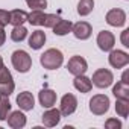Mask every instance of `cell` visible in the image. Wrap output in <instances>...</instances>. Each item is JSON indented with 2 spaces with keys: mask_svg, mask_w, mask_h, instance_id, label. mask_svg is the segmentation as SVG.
<instances>
[{
  "mask_svg": "<svg viewBox=\"0 0 129 129\" xmlns=\"http://www.w3.org/2000/svg\"><path fill=\"white\" fill-rule=\"evenodd\" d=\"M40 62H41V66L44 69H47V70H56V69H59L62 66L64 55L58 49H49L40 56Z\"/></svg>",
  "mask_w": 129,
  "mask_h": 129,
  "instance_id": "cell-1",
  "label": "cell"
},
{
  "mask_svg": "<svg viewBox=\"0 0 129 129\" xmlns=\"http://www.w3.org/2000/svg\"><path fill=\"white\" fill-rule=\"evenodd\" d=\"M11 61L14 69L20 73H27L32 67V58L26 50H15L11 56Z\"/></svg>",
  "mask_w": 129,
  "mask_h": 129,
  "instance_id": "cell-2",
  "label": "cell"
},
{
  "mask_svg": "<svg viewBox=\"0 0 129 129\" xmlns=\"http://www.w3.org/2000/svg\"><path fill=\"white\" fill-rule=\"evenodd\" d=\"M109 105H111V102H109L108 96H105V94H96L90 100V111L94 115H103V114L108 112Z\"/></svg>",
  "mask_w": 129,
  "mask_h": 129,
  "instance_id": "cell-3",
  "label": "cell"
},
{
  "mask_svg": "<svg viewBox=\"0 0 129 129\" xmlns=\"http://www.w3.org/2000/svg\"><path fill=\"white\" fill-rule=\"evenodd\" d=\"M93 85H96L97 88H108L112 85L114 82V76L108 69H99L94 72L93 79H91Z\"/></svg>",
  "mask_w": 129,
  "mask_h": 129,
  "instance_id": "cell-4",
  "label": "cell"
},
{
  "mask_svg": "<svg viewBox=\"0 0 129 129\" xmlns=\"http://www.w3.org/2000/svg\"><path fill=\"white\" fill-rule=\"evenodd\" d=\"M67 70L69 73H72L73 76H79V75H85V72L88 70V64L82 56H72L67 62Z\"/></svg>",
  "mask_w": 129,
  "mask_h": 129,
  "instance_id": "cell-5",
  "label": "cell"
},
{
  "mask_svg": "<svg viewBox=\"0 0 129 129\" xmlns=\"http://www.w3.org/2000/svg\"><path fill=\"white\" fill-rule=\"evenodd\" d=\"M76 108H78V99H76V96H73L70 93L62 96V99H61V108H59L61 115L69 117V115H72L76 111Z\"/></svg>",
  "mask_w": 129,
  "mask_h": 129,
  "instance_id": "cell-6",
  "label": "cell"
},
{
  "mask_svg": "<svg viewBox=\"0 0 129 129\" xmlns=\"http://www.w3.org/2000/svg\"><path fill=\"white\" fill-rule=\"evenodd\" d=\"M108 61L111 64V67L114 69H123L129 64V55L124 50H111Z\"/></svg>",
  "mask_w": 129,
  "mask_h": 129,
  "instance_id": "cell-7",
  "label": "cell"
},
{
  "mask_svg": "<svg viewBox=\"0 0 129 129\" xmlns=\"http://www.w3.org/2000/svg\"><path fill=\"white\" fill-rule=\"evenodd\" d=\"M97 46L100 50L103 52H111L114 49V44H115V37L112 35V32L109 30H100L99 35H97Z\"/></svg>",
  "mask_w": 129,
  "mask_h": 129,
  "instance_id": "cell-8",
  "label": "cell"
},
{
  "mask_svg": "<svg viewBox=\"0 0 129 129\" xmlns=\"http://www.w3.org/2000/svg\"><path fill=\"white\" fill-rule=\"evenodd\" d=\"M106 23L109 26H114V27L124 26V23H126V14H124V11L120 9V8H114V9L108 11V14H106Z\"/></svg>",
  "mask_w": 129,
  "mask_h": 129,
  "instance_id": "cell-9",
  "label": "cell"
},
{
  "mask_svg": "<svg viewBox=\"0 0 129 129\" xmlns=\"http://www.w3.org/2000/svg\"><path fill=\"white\" fill-rule=\"evenodd\" d=\"M72 32H73V35H75L78 40H82V41H84V40H88V38L91 37L93 27H91V24L87 23V21H78L76 24H73Z\"/></svg>",
  "mask_w": 129,
  "mask_h": 129,
  "instance_id": "cell-10",
  "label": "cell"
},
{
  "mask_svg": "<svg viewBox=\"0 0 129 129\" xmlns=\"http://www.w3.org/2000/svg\"><path fill=\"white\" fill-rule=\"evenodd\" d=\"M38 100L43 108H52L56 103V93L50 88H44L38 94Z\"/></svg>",
  "mask_w": 129,
  "mask_h": 129,
  "instance_id": "cell-11",
  "label": "cell"
},
{
  "mask_svg": "<svg viewBox=\"0 0 129 129\" xmlns=\"http://www.w3.org/2000/svg\"><path fill=\"white\" fill-rule=\"evenodd\" d=\"M17 105L20 106V109L23 111H32L35 106V99L32 96V93L29 91H23L17 96Z\"/></svg>",
  "mask_w": 129,
  "mask_h": 129,
  "instance_id": "cell-12",
  "label": "cell"
},
{
  "mask_svg": "<svg viewBox=\"0 0 129 129\" xmlns=\"http://www.w3.org/2000/svg\"><path fill=\"white\" fill-rule=\"evenodd\" d=\"M59 120H61V112H59V109H55L53 106L52 108H47V111L43 114V123L47 127L56 126L59 123Z\"/></svg>",
  "mask_w": 129,
  "mask_h": 129,
  "instance_id": "cell-13",
  "label": "cell"
},
{
  "mask_svg": "<svg viewBox=\"0 0 129 129\" xmlns=\"http://www.w3.org/2000/svg\"><path fill=\"white\" fill-rule=\"evenodd\" d=\"M8 124L12 127V129H21L26 126V115L21 112V111H12L9 112L8 115Z\"/></svg>",
  "mask_w": 129,
  "mask_h": 129,
  "instance_id": "cell-14",
  "label": "cell"
},
{
  "mask_svg": "<svg viewBox=\"0 0 129 129\" xmlns=\"http://www.w3.org/2000/svg\"><path fill=\"white\" fill-rule=\"evenodd\" d=\"M73 85H75V88H76L78 91H81V93H90L91 88H93V82H91V79L87 78L85 75H79V76H76L75 81H73Z\"/></svg>",
  "mask_w": 129,
  "mask_h": 129,
  "instance_id": "cell-15",
  "label": "cell"
},
{
  "mask_svg": "<svg viewBox=\"0 0 129 129\" xmlns=\"http://www.w3.org/2000/svg\"><path fill=\"white\" fill-rule=\"evenodd\" d=\"M46 43V32L43 30H34L29 37V47L34 50H40Z\"/></svg>",
  "mask_w": 129,
  "mask_h": 129,
  "instance_id": "cell-16",
  "label": "cell"
},
{
  "mask_svg": "<svg viewBox=\"0 0 129 129\" xmlns=\"http://www.w3.org/2000/svg\"><path fill=\"white\" fill-rule=\"evenodd\" d=\"M72 27H73V24H72L70 20H62V18H59L58 23H56L52 29H53V34H55V35L64 37V35H67L69 32H72Z\"/></svg>",
  "mask_w": 129,
  "mask_h": 129,
  "instance_id": "cell-17",
  "label": "cell"
},
{
  "mask_svg": "<svg viewBox=\"0 0 129 129\" xmlns=\"http://www.w3.org/2000/svg\"><path fill=\"white\" fill-rule=\"evenodd\" d=\"M24 21H27V12L23 9H14L9 12V23L12 26H20Z\"/></svg>",
  "mask_w": 129,
  "mask_h": 129,
  "instance_id": "cell-18",
  "label": "cell"
},
{
  "mask_svg": "<svg viewBox=\"0 0 129 129\" xmlns=\"http://www.w3.org/2000/svg\"><path fill=\"white\" fill-rule=\"evenodd\" d=\"M112 94L115 96V99H121V100H129V85L124 82H117V85L112 87Z\"/></svg>",
  "mask_w": 129,
  "mask_h": 129,
  "instance_id": "cell-19",
  "label": "cell"
},
{
  "mask_svg": "<svg viewBox=\"0 0 129 129\" xmlns=\"http://www.w3.org/2000/svg\"><path fill=\"white\" fill-rule=\"evenodd\" d=\"M11 102L8 99V96L0 94V120H6L9 112H11Z\"/></svg>",
  "mask_w": 129,
  "mask_h": 129,
  "instance_id": "cell-20",
  "label": "cell"
},
{
  "mask_svg": "<svg viewBox=\"0 0 129 129\" xmlns=\"http://www.w3.org/2000/svg\"><path fill=\"white\" fill-rule=\"evenodd\" d=\"M93 8H94V0H81L78 3V14L81 17H87L91 14Z\"/></svg>",
  "mask_w": 129,
  "mask_h": 129,
  "instance_id": "cell-21",
  "label": "cell"
},
{
  "mask_svg": "<svg viewBox=\"0 0 129 129\" xmlns=\"http://www.w3.org/2000/svg\"><path fill=\"white\" fill-rule=\"evenodd\" d=\"M44 12L43 9H34L30 14H27V21L32 24V26H43V21H44Z\"/></svg>",
  "mask_w": 129,
  "mask_h": 129,
  "instance_id": "cell-22",
  "label": "cell"
},
{
  "mask_svg": "<svg viewBox=\"0 0 129 129\" xmlns=\"http://www.w3.org/2000/svg\"><path fill=\"white\" fill-rule=\"evenodd\" d=\"M26 37H27V29H26L23 24L14 26V29H12V32H11V40H12L14 43H21Z\"/></svg>",
  "mask_w": 129,
  "mask_h": 129,
  "instance_id": "cell-23",
  "label": "cell"
},
{
  "mask_svg": "<svg viewBox=\"0 0 129 129\" xmlns=\"http://www.w3.org/2000/svg\"><path fill=\"white\" fill-rule=\"evenodd\" d=\"M115 112H117L120 117L126 118L127 114H129V100L117 99V102H115Z\"/></svg>",
  "mask_w": 129,
  "mask_h": 129,
  "instance_id": "cell-24",
  "label": "cell"
},
{
  "mask_svg": "<svg viewBox=\"0 0 129 129\" xmlns=\"http://www.w3.org/2000/svg\"><path fill=\"white\" fill-rule=\"evenodd\" d=\"M14 88H15V84L14 81H8V82H0V94L3 96H11L14 93Z\"/></svg>",
  "mask_w": 129,
  "mask_h": 129,
  "instance_id": "cell-25",
  "label": "cell"
},
{
  "mask_svg": "<svg viewBox=\"0 0 129 129\" xmlns=\"http://www.w3.org/2000/svg\"><path fill=\"white\" fill-rule=\"evenodd\" d=\"M58 20H59V17L58 15H55V14H46L44 15V21H43V26L44 27H53L56 23H58Z\"/></svg>",
  "mask_w": 129,
  "mask_h": 129,
  "instance_id": "cell-26",
  "label": "cell"
},
{
  "mask_svg": "<svg viewBox=\"0 0 129 129\" xmlns=\"http://www.w3.org/2000/svg\"><path fill=\"white\" fill-rule=\"evenodd\" d=\"M26 3L32 9H46L47 8V0H26Z\"/></svg>",
  "mask_w": 129,
  "mask_h": 129,
  "instance_id": "cell-27",
  "label": "cell"
},
{
  "mask_svg": "<svg viewBox=\"0 0 129 129\" xmlns=\"http://www.w3.org/2000/svg\"><path fill=\"white\" fill-rule=\"evenodd\" d=\"M8 81H12L11 72L5 66H0V82H8Z\"/></svg>",
  "mask_w": 129,
  "mask_h": 129,
  "instance_id": "cell-28",
  "label": "cell"
},
{
  "mask_svg": "<svg viewBox=\"0 0 129 129\" xmlns=\"http://www.w3.org/2000/svg\"><path fill=\"white\" fill-rule=\"evenodd\" d=\"M105 127L106 129H120L121 127V121L117 118H108L105 121Z\"/></svg>",
  "mask_w": 129,
  "mask_h": 129,
  "instance_id": "cell-29",
  "label": "cell"
},
{
  "mask_svg": "<svg viewBox=\"0 0 129 129\" xmlns=\"http://www.w3.org/2000/svg\"><path fill=\"white\" fill-rule=\"evenodd\" d=\"M9 23V12L5 9H0V26L5 27Z\"/></svg>",
  "mask_w": 129,
  "mask_h": 129,
  "instance_id": "cell-30",
  "label": "cell"
},
{
  "mask_svg": "<svg viewBox=\"0 0 129 129\" xmlns=\"http://www.w3.org/2000/svg\"><path fill=\"white\" fill-rule=\"evenodd\" d=\"M127 35H129V29H124L121 32V43L124 47H129V40H127Z\"/></svg>",
  "mask_w": 129,
  "mask_h": 129,
  "instance_id": "cell-31",
  "label": "cell"
},
{
  "mask_svg": "<svg viewBox=\"0 0 129 129\" xmlns=\"http://www.w3.org/2000/svg\"><path fill=\"white\" fill-rule=\"evenodd\" d=\"M5 40H6V34H5L3 27L0 26V47H2V46L5 44Z\"/></svg>",
  "mask_w": 129,
  "mask_h": 129,
  "instance_id": "cell-32",
  "label": "cell"
},
{
  "mask_svg": "<svg viewBox=\"0 0 129 129\" xmlns=\"http://www.w3.org/2000/svg\"><path fill=\"white\" fill-rule=\"evenodd\" d=\"M127 76H129V73H127V72H124V73H123V76H121V82H124V84H127V85H129Z\"/></svg>",
  "mask_w": 129,
  "mask_h": 129,
  "instance_id": "cell-33",
  "label": "cell"
},
{
  "mask_svg": "<svg viewBox=\"0 0 129 129\" xmlns=\"http://www.w3.org/2000/svg\"><path fill=\"white\" fill-rule=\"evenodd\" d=\"M0 66H3V59H2V56H0Z\"/></svg>",
  "mask_w": 129,
  "mask_h": 129,
  "instance_id": "cell-34",
  "label": "cell"
}]
</instances>
